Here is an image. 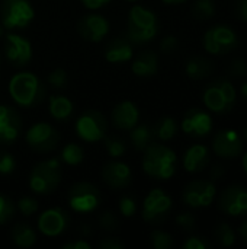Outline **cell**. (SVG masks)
Instances as JSON below:
<instances>
[{
  "instance_id": "obj_12",
  "label": "cell",
  "mask_w": 247,
  "mask_h": 249,
  "mask_svg": "<svg viewBox=\"0 0 247 249\" xmlns=\"http://www.w3.org/2000/svg\"><path fill=\"white\" fill-rule=\"evenodd\" d=\"M3 50H4L6 60L16 69H22L28 66L33 54L31 42L25 36L15 34V32H10L6 35Z\"/></svg>"
},
{
  "instance_id": "obj_18",
  "label": "cell",
  "mask_w": 247,
  "mask_h": 249,
  "mask_svg": "<svg viewBox=\"0 0 247 249\" xmlns=\"http://www.w3.org/2000/svg\"><path fill=\"white\" fill-rule=\"evenodd\" d=\"M213 150L217 156L223 159H234L243 150V142L237 131L221 130L214 136Z\"/></svg>"
},
{
  "instance_id": "obj_21",
  "label": "cell",
  "mask_w": 247,
  "mask_h": 249,
  "mask_svg": "<svg viewBox=\"0 0 247 249\" xmlns=\"http://www.w3.org/2000/svg\"><path fill=\"white\" fill-rule=\"evenodd\" d=\"M112 124L124 131H130L140 123V111L138 107L131 101H122L114 107L111 112Z\"/></svg>"
},
{
  "instance_id": "obj_56",
  "label": "cell",
  "mask_w": 247,
  "mask_h": 249,
  "mask_svg": "<svg viewBox=\"0 0 247 249\" xmlns=\"http://www.w3.org/2000/svg\"><path fill=\"white\" fill-rule=\"evenodd\" d=\"M0 66H1V54H0Z\"/></svg>"
},
{
  "instance_id": "obj_15",
  "label": "cell",
  "mask_w": 247,
  "mask_h": 249,
  "mask_svg": "<svg viewBox=\"0 0 247 249\" xmlns=\"http://www.w3.org/2000/svg\"><path fill=\"white\" fill-rule=\"evenodd\" d=\"M22 127L20 114L10 105H0V144L12 146L20 136Z\"/></svg>"
},
{
  "instance_id": "obj_5",
  "label": "cell",
  "mask_w": 247,
  "mask_h": 249,
  "mask_svg": "<svg viewBox=\"0 0 247 249\" xmlns=\"http://www.w3.org/2000/svg\"><path fill=\"white\" fill-rule=\"evenodd\" d=\"M33 18L35 10L29 0H1L0 3V23L4 29H23L33 20Z\"/></svg>"
},
{
  "instance_id": "obj_34",
  "label": "cell",
  "mask_w": 247,
  "mask_h": 249,
  "mask_svg": "<svg viewBox=\"0 0 247 249\" xmlns=\"http://www.w3.org/2000/svg\"><path fill=\"white\" fill-rule=\"evenodd\" d=\"M150 241H151L153 248L156 249H170L173 245L172 236L162 229H154L150 233Z\"/></svg>"
},
{
  "instance_id": "obj_30",
  "label": "cell",
  "mask_w": 247,
  "mask_h": 249,
  "mask_svg": "<svg viewBox=\"0 0 247 249\" xmlns=\"http://www.w3.org/2000/svg\"><path fill=\"white\" fill-rule=\"evenodd\" d=\"M83 159H84L83 147L79 146V144H76V143H68L61 150V160L66 165L77 166V165H80L83 162Z\"/></svg>"
},
{
  "instance_id": "obj_13",
  "label": "cell",
  "mask_w": 247,
  "mask_h": 249,
  "mask_svg": "<svg viewBox=\"0 0 247 249\" xmlns=\"http://www.w3.org/2000/svg\"><path fill=\"white\" fill-rule=\"evenodd\" d=\"M217 194V188L214 181L211 179H201L189 182L182 194V198L186 206L192 209H202L211 206Z\"/></svg>"
},
{
  "instance_id": "obj_25",
  "label": "cell",
  "mask_w": 247,
  "mask_h": 249,
  "mask_svg": "<svg viewBox=\"0 0 247 249\" xmlns=\"http://www.w3.org/2000/svg\"><path fill=\"white\" fill-rule=\"evenodd\" d=\"M48 109L52 118L58 121H66L71 117L74 105L64 95H51L48 99Z\"/></svg>"
},
{
  "instance_id": "obj_45",
  "label": "cell",
  "mask_w": 247,
  "mask_h": 249,
  "mask_svg": "<svg viewBox=\"0 0 247 249\" xmlns=\"http://www.w3.org/2000/svg\"><path fill=\"white\" fill-rule=\"evenodd\" d=\"M234 12L237 18L243 22H247V0H236L234 3Z\"/></svg>"
},
{
  "instance_id": "obj_35",
  "label": "cell",
  "mask_w": 247,
  "mask_h": 249,
  "mask_svg": "<svg viewBox=\"0 0 247 249\" xmlns=\"http://www.w3.org/2000/svg\"><path fill=\"white\" fill-rule=\"evenodd\" d=\"M15 213H16L15 203L9 197L0 194V225L9 223L13 219Z\"/></svg>"
},
{
  "instance_id": "obj_19",
  "label": "cell",
  "mask_w": 247,
  "mask_h": 249,
  "mask_svg": "<svg viewBox=\"0 0 247 249\" xmlns=\"http://www.w3.org/2000/svg\"><path fill=\"white\" fill-rule=\"evenodd\" d=\"M182 130L188 136L204 137L211 133L213 120L208 112L199 108H191L182 120Z\"/></svg>"
},
{
  "instance_id": "obj_38",
  "label": "cell",
  "mask_w": 247,
  "mask_h": 249,
  "mask_svg": "<svg viewBox=\"0 0 247 249\" xmlns=\"http://www.w3.org/2000/svg\"><path fill=\"white\" fill-rule=\"evenodd\" d=\"M16 169L15 156L6 150H0V175H10Z\"/></svg>"
},
{
  "instance_id": "obj_28",
  "label": "cell",
  "mask_w": 247,
  "mask_h": 249,
  "mask_svg": "<svg viewBox=\"0 0 247 249\" xmlns=\"http://www.w3.org/2000/svg\"><path fill=\"white\" fill-rule=\"evenodd\" d=\"M10 238L15 245L20 248H31L36 244L38 236L33 228H31L26 223H17L10 231Z\"/></svg>"
},
{
  "instance_id": "obj_33",
  "label": "cell",
  "mask_w": 247,
  "mask_h": 249,
  "mask_svg": "<svg viewBox=\"0 0 247 249\" xmlns=\"http://www.w3.org/2000/svg\"><path fill=\"white\" fill-rule=\"evenodd\" d=\"M215 239L220 242L221 247H233L236 242V235L230 225L221 223L215 229Z\"/></svg>"
},
{
  "instance_id": "obj_44",
  "label": "cell",
  "mask_w": 247,
  "mask_h": 249,
  "mask_svg": "<svg viewBox=\"0 0 247 249\" xmlns=\"http://www.w3.org/2000/svg\"><path fill=\"white\" fill-rule=\"evenodd\" d=\"M100 249H122L124 244L118 238H105L99 244Z\"/></svg>"
},
{
  "instance_id": "obj_50",
  "label": "cell",
  "mask_w": 247,
  "mask_h": 249,
  "mask_svg": "<svg viewBox=\"0 0 247 249\" xmlns=\"http://www.w3.org/2000/svg\"><path fill=\"white\" fill-rule=\"evenodd\" d=\"M239 232H240V236H242V239L245 241L247 244V220L240 226V229H239Z\"/></svg>"
},
{
  "instance_id": "obj_16",
  "label": "cell",
  "mask_w": 247,
  "mask_h": 249,
  "mask_svg": "<svg viewBox=\"0 0 247 249\" xmlns=\"http://www.w3.org/2000/svg\"><path fill=\"white\" fill-rule=\"evenodd\" d=\"M79 35L89 42H100L109 32V22L98 13H87L77 22Z\"/></svg>"
},
{
  "instance_id": "obj_23",
  "label": "cell",
  "mask_w": 247,
  "mask_h": 249,
  "mask_svg": "<svg viewBox=\"0 0 247 249\" xmlns=\"http://www.w3.org/2000/svg\"><path fill=\"white\" fill-rule=\"evenodd\" d=\"M131 70L138 77H153L159 71V57L151 50L140 51L132 60Z\"/></svg>"
},
{
  "instance_id": "obj_9",
  "label": "cell",
  "mask_w": 247,
  "mask_h": 249,
  "mask_svg": "<svg viewBox=\"0 0 247 249\" xmlns=\"http://www.w3.org/2000/svg\"><path fill=\"white\" fill-rule=\"evenodd\" d=\"M170 210H172L170 196L162 188H154L144 198L141 217L144 222L156 225V223H162L169 216Z\"/></svg>"
},
{
  "instance_id": "obj_52",
  "label": "cell",
  "mask_w": 247,
  "mask_h": 249,
  "mask_svg": "<svg viewBox=\"0 0 247 249\" xmlns=\"http://www.w3.org/2000/svg\"><path fill=\"white\" fill-rule=\"evenodd\" d=\"M242 96L245 98V99H247V82H245L243 85H242Z\"/></svg>"
},
{
  "instance_id": "obj_29",
  "label": "cell",
  "mask_w": 247,
  "mask_h": 249,
  "mask_svg": "<svg viewBox=\"0 0 247 249\" xmlns=\"http://www.w3.org/2000/svg\"><path fill=\"white\" fill-rule=\"evenodd\" d=\"M154 137L162 142L172 140L178 133V123L173 117H162L153 125Z\"/></svg>"
},
{
  "instance_id": "obj_22",
  "label": "cell",
  "mask_w": 247,
  "mask_h": 249,
  "mask_svg": "<svg viewBox=\"0 0 247 249\" xmlns=\"http://www.w3.org/2000/svg\"><path fill=\"white\" fill-rule=\"evenodd\" d=\"M134 57V44L125 38H114L105 47V58L112 64H122Z\"/></svg>"
},
{
  "instance_id": "obj_49",
  "label": "cell",
  "mask_w": 247,
  "mask_h": 249,
  "mask_svg": "<svg viewBox=\"0 0 247 249\" xmlns=\"http://www.w3.org/2000/svg\"><path fill=\"white\" fill-rule=\"evenodd\" d=\"M223 175H224V168L220 166V165H217V166H214V168L211 169L210 179H211V181H218V179L223 178Z\"/></svg>"
},
{
  "instance_id": "obj_32",
  "label": "cell",
  "mask_w": 247,
  "mask_h": 249,
  "mask_svg": "<svg viewBox=\"0 0 247 249\" xmlns=\"http://www.w3.org/2000/svg\"><path fill=\"white\" fill-rule=\"evenodd\" d=\"M103 144H105V149L108 152V155L112 158V159H119L125 155L127 152V144L125 142L121 139V137H116V136H105L103 137Z\"/></svg>"
},
{
  "instance_id": "obj_27",
  "label": "cell",
  "mask_w": 247,
  "mask_h": 249,
  "mask_svg": "<svg viewBox=\"0 0 247 249\" xmlns=\"http://www.w3.org/2000/svg\"><path fill=\"white\" fill-rule=\"evenodd\" d=\"M130 139L135 150L144 152L151 143H154V131L153 125L148 124H137L134 128L130 130Z\"/></svg>"
},
{
  "instance_id": "obj_3",
  "label": "cell",
  "mask_w": 247,
  "mask_h": 249,
  "mask_svg": "<svg viewBox=\"0 0 247 249\" xmlns=\"http://www.w3.org/2000/svg\"><path fill=\"white\" fill-rule=\"evenodd\" d=\"M159 32V19L156 13L144 6L135 4L128 12L127 38L134 45L150 42Z\"/></svg>"
},
{
  "instance_id": "obj_10",
  "label": "cell",
  "mask_w": 247,
  "mask_h": 249,
  "mask_svg": "<svg viewBox=\"0 0 247 249\" xmlns=\"http://www.w3.org/2000/svg\"><path fill=\"white\" fill-rule=\"evenodd\" d=\"M239 45L237 34L226 25H217L210 28L204 35V48L214 55L226 54Z\"/></svg>"
},
{
  "instance_id": "obj_6",
  "label": "cell",
  "mask_w": 247,
  "mask_h": 249,
  "mask_svg": "<svg viewBox=\"0 0 247 249\" xmlns=\"http://www.w3.org/2000/svg\"><path fill=\"white\" fill-rule=\"evenodd\" d=\"M237 99V92L231 82L227 79H217L211 82L204 90L205 107L217 114H224L231 111Z\"/></svg>"
},
{
  "instance_id": "obj_26",
  "label": "cell",
  "mask_w": 247,
  "mask_h": 249,
  "mask_svg": "<svg viewBox=\"0 0 247 249\" xmlns=\"http://www.w3.org/2000/svg\"><path fill=\"white\" fill-rule=\"evenodd\" d=\"M186 74L194 79V80H201V79H205L208 77L213 70H214V64L211 60L202 57V55H195V57H191L188 61H186Z\"/></svg>"
},
{
  "instance_id": "obj_48",
  "label": "cell",
  "mask_w": 247,
  "mask_h": 249,
  "mask_svg": "<svg viewBox=\"0 0 247 249\" xmlns=\"http://www.w3.org/2000/svg\"><path fill=\"white\" fill-rule=\"evenodd\" d=\"M80 1L84 4V7H87L90 10H98L103 6H106L111 0H80Z\"/></svg>"
},
{
  "instance_id": "obj_11",
  "label": "cell",
  "mask_w": 247,
  "mask_h": 249,
  "mask_svg": "<svg viewBox=\"0 0 247 249\" xmlns=\"http://www.w3.org/2000/svg\"><path fill=\"white\" fill-rule=\"evenodd\" d=\"M25 140L28 146L36 153H48L52 152L58 142L60 133L48 123H35L26 131Z\"/></svg>"
},
{
  "instance_id": "obj_43",
  "label": "cell",
  "mask_w": 247,
  "mask_h": 249,
  "mask_svg": "<svg viewBox=\"0 0 247 249\" xmlns=\"http://www.w3.org/2000/svg\"><path fill=\"white\" fill-rule=\"evenodd\" d=\"M179 47V41L175 35H167L165 36L162 41H160V50L165 53V54H172L178 50Z\"/></svg>"
},
{
  "instance_id": "obj_24",
  "label": "cell",
  "mask_w": 247,
  "mask_h": 249,
  "mask_svg": "<svg viewBox=\"0 0 247 249\" xmlns=\"http://www.w3.org/2000/svg\"><path fill=\"white\" fill-rule=\"evenodd\" d=\"M210 163V152L205 146L202 144H195L191 146L183 156V168L191 172L197 174L204 171Z\"/></svg>"
},
{
  "instance_id": "obj_42",
  "label": "cell",
  "mask_w": 247,
  "mask_h": 249,
  "mask_svg": "<svg viewBox=\"0 0 247 249\" xmlns=\"http://www.w3.org/2000/svg\"><path fill=\"white\" fill-rule=\"evenodd\" d=\"M176 225L185 231V232H192L194 228H195V217L192 216V213L189 212H183V213H179L176 216Z\"/></svg>"
},
{
  "instance_id": "obj_1",
  "label": "cell",
  "mask_w": 247,
  "mask_h": 249,
  "mask_svg": "<svg viewBox=\"0 0 247 249\" xmlns=\"http://www.w3.org/2000/svg\"><path fill=\"white\" fill-rule=\"evenodd\" d=\"M10 98L22 108H33L45 98V86L39 77L31 71H19L9 80Z\"/></svg>"
},
{
  "instance_id": "obj_57",
  "label": "cell",
  "mask_w": 247,
  "mask_h": 249,
  "mask_svg": "<svg viewBox=\"0 0 247 249\" xmlns=\"http://www.w3.org/2000/svg\"><path fill=\"white\" fill-rule=\"evenodd\" d=\"M127 1H138V0H127Z\"/></svg>"
},
{
  "instance_id": "obj_41",
  "label": "cell",
  "mask_w": 247,
  "mask_h": 249,
  "mask_svg": "<svg viewBox=\"0 0 247 249\" xmlns=\"http://www.w3.org/2000/svg\"><path fill=\"white\" fill-rule=\"evenodd\" d=\"M227 71L233 77H245L247 76V63L245 58H234L230 64Z\"/></svg>"
},
{
  "instance_id": "obj_39",
  "label": "cell",
  "mask_w": 247,
  "mask_h": 249,
  "mask_svg": "<svg viewBox=\"0 0 247 249\" xmlns=\"http://www.w3.org/2000/svg\"><path fill=\"white\" fill-rule=\"evenodd\" d=\"M39 209V204L35 198L32 197H22L19 201H17V210L25 216V217H29L32 214H35Z\"/></svg>"
},
{
  "instance_id": "obj_2",
  "label": "cell",
  "mask_w": 247,
  "mask_h": 249,
  "mask_svg": "<svg viewBox=\"0 0 247 249\" xmlns=\"http://www.w3.org/2000/svg\"><path fill=\"white\" fill-rule=\"evenodd\" d=\"M178 168V158L176 153L159 143H151L143 156V169L144 172L157 179V181H167L170 179Z\"/></svg>"
},
{
  "instance_id": "obj_55",
  "label": "cell",
  "mask_w": 247,
  "mask_h": 249,
  "mask_svg": "<svg viewBox=\"0 0 247 249\" xmlns=\"http://www.w3.org/2000/svg\"><path fill=\"white\" fill-rule=\"evenodd\" d=\"M245 139H246V140H247V127H246V128H245Z\"/></svg>"
},
{
  "instance_id": "obj_53",
  "label": "cell",
  "mask_w": 247,
  "mask_h": 249,
  "mask_svg": "<svg viewBox=\"0 0 247 249\" xmlns=\"http://www.w3.org/2000/svg\"><path fill=\"white\" fill-rule=\"evenodd\" d=\"M243 168H245V172L247 175V153L243 156Z\"/></svg>"
},
{
  "instance_id": "obj_14",
  "label": "cell",
  "mask_w": 247,
  "mask_h": 249,
  "mask_svg": "<svg viewBox=\"0 0 247 249\" xmlns=\"http://www.w3.org/2000/svg\"><path fill=\"white\" fill-rule=\"evenodd\" d=\"M71 223L68 212L61 207H51L42 212L38 217V231L48 236L55 238L63 235Z\"/></svg>"
},
{
  "instance_id": "obj_8",
  "label": "cell",
  "mask_w": 247,
  "mask_h": 249,
  "mask_svg": "<svg viewBox=\"0 0 247 249\" xmlns=\"http://www.w3.org/2000/svg\"><path fill=\"white\" fill-rule=\"evenodd\" d=\"M74 130L79 139H82L83 142H100L106 136L108 123L102 112L96 109H87L77 118Z\"/></svg>"
},
{
  "instance_id": "obj_46",
  "label": "cell",
  "mask_w": 247,
  "mask_h": 249,
  "mask_svg": "<svg viewBox=\"0 0 247 249\" xmlns=\"http://www.w3.org/2000/svg\"><path fill=\"white\" fill-rule=\"evenodd\" d=\"M208 247L205 241H202L201 238L198 236H192L189 238L185 244H183V248L185 249H205Z\"/></svg>"
},
{
  "instance_id": "obj_36",
  "label": "cell",
  "mask_w": 247,
  "mask_h": 249,
  "mask_svg": "<svg viewBox=\"0 0 247 249\" xmlns=\"http://www.w3.org/2000/svg\"><path fill=\"white\" fill-rule=\"evenodd\" d=\"M99 226L102 231H106V232H112V231H116L118 226H119V219L118 216L108 210V212H103L99 217Z\"/></svg>"
},
{
  "instance_id": "obj_51",
  "label": "cell",
  "mask_w": 247,
  "mask_h": 249,
  "mask_svg": "<svg viewBox=\"0 0 247 249\" xmlns=\"http://www.w3.org/2000/svg\"><path fill=\"white\" fill-rule=\"evenodd\" d=\"M162 1H165V3H167V4H182V3H185L186 0H162Z\"/></svg>"
},
{
  "instance_id": "obj_4",
  "label": "cell",
  "mask_w": 247,
  "mask_h": 249,
  "mask_svg": "<svg viewBox=\"0 0 247 249\" xmlns=\"http://www.w3.org/2000/svg\"><path fill=\"white\" fill-rule=\"evenodd\" d=\"M61 182L60 159L51 158L36 163L29 174V188L39 196L52 194Z\"/></svg>"
},
{
  "instance_id": "obj_20",
  "label": "cell",
  "mask_w": 247,
  "mask_h": 249,
  "mask_svg": "<svg viewBox=\"0 0 247 249\" xmlns=\"http://www.w3.org/2000/svg\"><path fill=\"white\" fill-rule=\"evenodd\" d=\"M102 178L111 188L122 190V188H127L128 185H131L132 172L127 163H124L121 160H112L103 166Z\"/></svg>"
},
{
  "instance_id": "obj_37",
  "label": "cell",
  "mask_w": 247,
  "mask_h": 249,
  "mask_svg": "<svg viewBox=\"0 0 247 249\" xmlns=\"http://www.w3.org/2000/svg\"><path fill=\"white\" fill-rule=\"evenodd\" d=\"M48 83L54 89H64L68 83V74L63 69H55L48 74Z\"/></svg>"
},
{
  "instance_id": "obj_40",
  "label": "cell",
  "mask_w": 247,
  "mask_h": 249,
  "mask_svg": "<svg viewBox=\"0 0 247 249\" xmlns=\"http://www.w3.org/2000/svg\"><path fill=\"white\" fill-rule=\"evenodd\" d=\"M137 210H138V206H137V201H135L134 197L124 196L119 200V213L124 217H132V216H135Z\"/></svg>"
},
{
  "instance_id": "obj_7",
  "label": "cell",
  "mask_w": 247,
  "mask_h": 249,
  "mask_svg": "<svg viewBox=\"0 0 247 249\" xmlns=\"http://www.w3.org/2000/svg\"><path fill=\"white\" fill-rule=\"evenodd\" d=\"M67 201L71 210L77 213H90L100 206L102 194L96 185L82 181L70 187L67 193Z\"/></svg>"
},
{
  "instance_id": "obj_17",
  "label": "cell",
  "mask_w": 247,
  "mask_h": 249,
  "mask_svg": "<svg viewBox=\"0 0 247 249\" xmlns=\"http://www.w3.org/2000/svg\"><path fill=\"white\" fill-rule=\"evenodd\" d=\"M220 209L231 216L240 217L247 214V190L240 185H230L220 196Z\"/></svg>"
},
{
  "instance_id": "obj_47",
  "label": "cell",
  "mask_w": 247,
  "mask_h": 249,
  "mask_svg": "<svg viewBox=\"0 0 247 249\" xmlns=\"http://www.w3.org/2000/svg\"><path fill=\"white\" fill-rule=\"evenodd\" d=\"M63 249H90V244L86 242L83 238H79L76 241H70L63 245Z\"/></svg>"
},
{
  "instance_id": "obj_31",
  "label": "cell",
  "mask_w": 247,
  "mask_h": 249,
  "mask_svg": "<svg viewBox=\"0 0 247 249\" xmlns=\"http://www.w3.org/2000/svg\"><path fill=\"white\" fill-rule=\"evenodd\" d=\"M215 3L213 0H197L192 4V16L198 20H208L215 15Z\"/></svg>"
},
{
  "instance_id": "obj_54",
  "label": "cell",
  "mask_w": 247,
  "mask_h": 249,
  "mask_svg": "<svg viewBox=\"0 0 247 249\" xmlns=\"http://www.w3.org/2000/svg\"><path fill=\"white\" fill-rule=\"evenodd\" d=\"M3 36H4V26L0 23V39H1Z\"/></svg>"
}]
</instances>
